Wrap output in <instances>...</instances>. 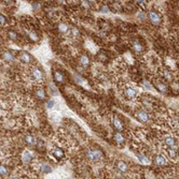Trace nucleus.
I'll return each mask as SVG.
<instances>
[{"instance_id": "nucleus-1", "label": "nucleus", "mask_w": 179, "mask_h": 179, "mask_svg": "<svg viewBox=\"0 0 179 179\" xmlns=\"http://www.w3.org/2000/svg\"><path fill=\"white\" fill-rule=\"evenodd\" d=\"M29 76L31 78L32 81H36V82H40L43 79V73L42 71H40L38 68L34 67L29 70Z\"/></svg>"}, {"instance_id": "nucleus-2", "label": "nucleus", "mask_w": 179, "mask_h": 179, "mask_svg": "<svg viewBox=\"0 0 179 179\" xmlns=\"http://www.w3.org/2000/svg\"><path fill=\"white\" fill-rule=\"evenodd\" d=\"M50 156L51 157H53L55 160H61L65 157V153L63 149H61L59 147H54L51 149L50 151Z\"/></svg>"}, {"instance_id": "nucleus-3", "label": "nucleus", "mask_w": 179, "mask_h": 179, "mask_svg": "<svg viewBox=\"0 0 179 179\" xmlns=\"http://www.w3.org/2000/svg\"><path fill=\"white\" fill-rule=\"evenodd\" d=\"M124 95H125V98L129 99V100H134V99H136V97H137L136 89L133 87H126L125 90H124Z\"/></svg>"}, {"instance_id": "nucleus-4", "label": "nucleus", "mask_w": 179, "mask_h": 179, "mask_svg": "<svg viewBox=\"0 0 179 179\" xmlns=\"http://www.w3.org/2000/svg\"><path fill=\"white\" fill-rule=\"evenodd\" d=\"M87 157L92 161H97V160H99L101 158V152L99 150H93V149H91V150L87 151Z\"/></svg>"}, {"instance_id": "nucleus-5", "label": "nucleus", "mask_w": 179, "mask_h": 179, "mask_svg": "<svg viewBox=\"0 0 179 179\" xmlns=\"http://www.w3.org/2000/svg\"><path fill=\"white\" fill-rule=\"evenodd\" d=\"M136 118L141 122H148L149 121V115L145 111H138L136 113Z\"/></svg>"}, {"instance_id": "nucleus-6", "label": "nucleus", "mask_w": 179, "mask_h": 179, "mask_svg": "<svg viewBox=\"0 0 179 179\" xmlns=\"http://www.w3.org/2000/svg\"><path fill=\"white\" fill-rule=\"evenodd\" d=\"M149 18H150L151 23H153L155 25L160 24V21H161V16L159 15V13L154 12V11L149 12Z\"/></svg>"}, {"instance_id": "nucleus-7", "label": "nucleus", "mask_w": 179, "mask_h": 179, "mask_svg": "<svg viewBox=\"0 0 179 179\" xmlns=\"http://www.w3.org/2000/svg\"><path fill=\"white\" fill-rule=\"evenodd\" d=\"M155 163H157V165H160V166H165L167 164V160L165 159L164 156L158 155L155 157Z\"/></svg>"}, {"instance_id": "nucleus-8", "label": "nucleus", "mask_w": 179, "mask_h": 179, "mask_svg": "<svg viewBox=\"0 0 179 179\" xmlns=\"http://www.w3.org/2000/svg\"><path fill=\"white\" fill-rule=\"evenodd\" d=\"M20 60L24 63H29L31 61V57H30L29 54L23 52V53H21V55H20Z\"/></svg>"}, {"instance_id": "nucleus-9", "label": "nucleus", "mask_w": 179, "mask_h": 179, "mask_svg": "<svg viewBox=\"0 0 179 179\" xmlns=\"http://www.w3.org/2000/svg\"><path fill=\"white\" fill-rule=\"evenodd\" d=\"M35 93H36V95L40 99V100H43L44 97H45V92L43 90V88L40 87V86L35 88Z\"/></svg>"}, {"instance_id": "nucleus-10", "label": "nucleus", "mask_w": 179, "mask_h": 179, "mask_svg": "<svg viewBox=\"0 0 179 179\" xmlns=\"http://www.w3.org/2000/svg\"><path fill=\"white\" fill-rule=\"evenodd\" d=\"M117 167H118L119 171H120V172H122V173L127 172V169H129V167H127V164H126L124 161H119L118 163H117Z\"/></svg>"}, {"instance_id": "nucleus-11", "label": "nucleus", "mask_w": 179, "mask_h": 179, "mask_svg": "<svg viewBox=\"0 0 179 179\" xmlns=\"http://www.w3.org/2000/svg\"><path fill=\"white\" fill-rule=\"evenodd\" d=\"M113 126H115V128L118 131H122V130H123V124H122V121L119 119L117 116L113 117Z\"/></svg>"}, {"instance_id": "nucleus-12", "label": "nucleus", "mask_w": 179, "mask_h": 179, "mask_svg": "<svg viewBox=\"0 0 179 179\" xmlns=\"http://www.w3.org/2000/svg\"><path fill=\"white\" fill-rule=\"evenodd\" d=\"M25 142L28 146H34L35 143H36V140H35V137L32 136V135L28 134V135H26L25 136Z\"/></svg>"}, {"instance_id": "nucleus-13", "label": "nucleus", "mask_w": 179, "mask_h": 179, "mask_svg": "<svg viewBox=\"0 0 179 179\" xmlns=\"http://www.w3.org/2000/svg\"><path fill=\"white\" fill-rule=\"evenodd\" d=\"M40 172L43 173V174H50V173L52 172V167H51L50 165L42 164L41 165V167H40Z\"/></svg>"}, {"instance_id": "nucleus-14", "label": "nucleus", "mask_w": 179, "mask_h": 179, "mask_svg": "<svg viewBox=\"0 0 179 179\" xmlns=\"http://www.w3.org/2000/svg\"><path fill=\"white\" fill-rule=\"evenodd\" d=\"M133 49L136 52V53H141V49H143V46L140 44L138 41H134L133 42V45H132Z\"/></svg>"}, {"instance_id": "nucleus-15", "label": "nucleus", "mask_w": 179, "mask_h": 179, "mask_svg": "<svg viewBox=\"0 0 179 179\" xmlns=\"http://www.w3.org/2000/svg\"><path fill=\"white\" fill-rule=\"evenodd\" d=\"M137 158L139 159V161L141 162L143 164H149V163H150V159L148 158V157H146V156L138 153V155H137Z\"/></svg>"}, {"instance_id": "nucleus-16", "label": "nucleus", "mask_w": 179, "mask_h": 179, "mask_svg": "<svg viewBox=\"0 0 179 179\" xmlns=\"http://www.w3.org/2000/svg\"><path fill=\"white\" fill-rule=\"evenodd\" d=\"M54 78H55V81L58 82V83H62V82L64 81V76H63V74L61 72H58V71H55L54 72Z\"/></svg>"}, {"instance_id": "nucleus-17", "label": "nucleus", "mask_w": 179, "mask_h": 179, "mask_svg": "<svg viewBox=\"0 0 179 179\" xmlns=\"http://www.w3.org/2000/svg\"><path fill=\"white\" fill-rule=\"evenodd\" d=\"M31 159H32V155L29 151H25V152L23 153V160H24V162L28 163V162L31 161Z\"/></svg>"}, {"instance_id": "nucleus-18", "label": "nucleus", "mask_w": 179, "mask_h": 179, "mask_svg": "<svg viewBox=\"0 0 179 179\" xmlns=\"http://www.w3.org/2000/svg\"><path fill=\"white\" fill-rule=\"evenodd\" d=\"M115 140L117 143H119V144H122V143H124V136L122 135L120 132H118V133L115 134Z\"/></svg>"}, {"instance_id": "nucleus-19", "label": "nucleus", "mask_w": 179, "mask_h": 179, "mask_svg": "<svg viewBox=\"0 0 179 179\" xmlns=\"http://www.w3.org/2000/svg\"><path fill=\"white\" fill-rule=\"evenodd\" d=\"M8 174H9V169L7 166L3 164H0V175L6 177V176H8Z\"/></svg>"}, {"instance_id": "nucleus-20", "label": "nucleus", "mask_w": 179, "mask_h": 179, "mask_svg": "<svg viewBox=\"0 0 179 179\" xmlns=\"http://www.w3.org/2000/svg\"><path fill=\"white\" fill-rule=\"evenodd\" d=\"M80 62H81V64H82V66L86 67V66L89 64V62H90V60H89V58H87V56H85V55H83V56H81V59H80Z\"/></svg>"}, {"instance_id": "nucleus-21", "label": "nucleus", "mask_w": 179, "mask_h": 179, "mask_svg": "<svg viewBox=\"0 0 179 179\" xmlns=\"http://www.w3.org/2000/svg\"><path fill=\"white\" fill-rule=\"evenodd\" d=\"M58 30L61 32H63V33H66V32L68 31V26L65 24H61L58 26Z\"/></svg>"}, {"instance_id": "nucleus-22", "label": "nucleus", "mask_w": 179, "mask_h": 179, "mask_svg": "<svg viewBox=\"0 0 179 179\" xmlns=\"http://www.w3.org/2000/svg\"><path fill=\"white\" fill-rule=\"evenodd\" d=\"M3 58H4V60H7V61H12V60L14 59L13 55H12V54H10V53H4Z\"/></svg>"}, {"instance_id": "nucleus-23", "label": "nucleus", "mask_w": 179, "mask_h": 179, "mask_svg": "<svg viewBox=\"0 0 179 179\" xmlns=\"http://www.w3.org/2000/svg\"><path fill=\"white\" fill-rule=\"evenodd\" d=\"M54 105H55V101H54V100H49V101H48V103H47L48 109H52Z\"/></svg>"}, {"instance_id": "nucleus-24", "label": "nucleus", "mask_w": 179, "mask_h": 179, "mask_svg": "<svg viewBox=\"0 0 179 179\" xmlns=\"http://www.w3.org/2000/svg\"><path fill=\"white\" fill-rule=\"evenodd\" d=\"M6 23H7V18H6V16H3L2 14H0V24L4 25Z\"/></svg>"}, {"instance_id": "nucleus-25", "label": "nucleus", "mask_w": 179, "mask_h": 179, "mask_svg": "<svg viewBox=\"0 0 179 179\" xmlns=\"http://www.w3.org/2000/svg\"><path fill=\"white\" fill-rule=\"evenodd\" d=\"M9 35H10V38L12 40H15L16 39V33H15L14 31H10L9 32Z\"/></svg>"}, {"instance_id": "nucleus-26", "label": "nucleus", "mask_w": 179, "mask_h": 179, "mask_svg": "<svg viewBox=\"0 0 179 179\" xmlns=\"http://www.w3.org/2000/svg\"><path fill=\"white\" fill-rule=\"evenodd\" d=\"M11 179H17V178H11Z\"/></svg>"}, {"instance_id": "nucleus-27", "label": "nucleus", "mask_w": 179, "mask_h": 179, "mask_svg": "<svg viewBox=\"0 0 179 179\" xmlns=\"http://www.w3.org/2000/svg\"><path fill=\"white\" fill-rule=\"evenodd\" d=\"M0 153H1V150H0Z\"/></svg>"}]
</instances>
